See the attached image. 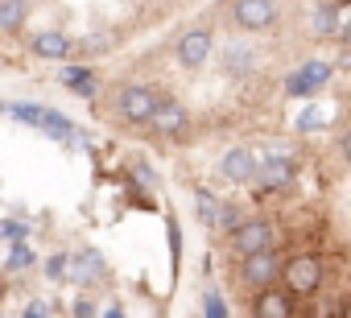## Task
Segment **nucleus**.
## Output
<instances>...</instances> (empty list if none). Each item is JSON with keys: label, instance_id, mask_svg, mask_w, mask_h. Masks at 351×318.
I'll return each instance as SVG.
<instances>
[{"label": "nucleus", "instance_id": "obj_1", "mask_svg": "<svg viewBox=\"0 0 351 318\" xmlns=\"http://www.w3.org/2000/svg\"><path fill=\"white\" fill-rule=\"evenodd\" d=\"M13 116H17L21 124L46 128L50 136H71V132H75V124H71L62 112H54V108H42V103H17V108H13Z\"/></svg>", "mask_w": 351, "mask_h": 318}, {"label": "nucleus", "instance_id": "obj_2", "mask_svg": "<svg viewBox=\"0 0 351 318\" xmlns=\"http://www.w3.org/2000/svg\"><path fill=\"white\" fill-rule=\"evenodd\" d=\"M116 108H120L124 120H132V124H149V116H153V108H157V95H153L149 87H120Z\"/></svg>", "mask_w": 351, "mask_h": 318}, {"label": "nucleus", "instance_id": "obj_3", "mask_svg": "<svg viewBox=\"0 0 351 318\" xmlns=\"http://www.w3.org/2000/svg\"><path fill=\"white\" fill-rule=\"evenodd\" d=\"M285 285L289 293H314L322 285V260L318 256H298L285 265Z\"/></svg>", "mask_w": 351, "mask_h": 318}, {"label": "nucleus", "instance_id": "obj_4", "mask_svg": "<svg viewBox=\"0 0 351 318\" xmlns=\"http://www.w3.org/2000/svg\"><path fill=\"white\" fill-rule=\"evenodd\" d=\"M330 75H335L330 62H306V66H298V71L285 79V95H310V91H318Z\"/></svg>", "mask_w": 351, "mask_h": 318}, {"label": "nucleus", "instance_id": "obj_5", "mask_svg": "<svg viewBox=\"0 0 351 318\" xmlns=\"http://www.w3.org/2000/svg\"><path fill=\"white\" fill-rule=\"evenodd\" d=\"M149 124H153V132H165V136H178V132H186L191 116H186V108H182L178 99H157V108H153Z\"/></svg>", "mask_w": 351, "mask_h": 318}, {"label": "nucleus", "instance_id": "obj_6", "mask_svg": "<svg viewBox=\"0 0 351 318\" xmlns=\"http://www.w3.org/2000/svg\"><path fill=\"white\" fill-rule=\"evenodd\" d=\"M232 244L244 252V256H256V252H269V244H273V228L265 223V219H252V223H240L236 232H232Z\"/></svg>", "mask_w": 351, "mask_h": 318}, {"label": "nucleus", "instance_id": "obj_7", "mask_svg": "<svg viewBox=\"0 0 351 318\" xmlns=\"http://www.w3.org/2000/svg\"><path fill=\"white\" fill-rule=\"evenodd\" d=\"M244 281L248 285H256V289H269L273 285V277L281 273V256L277 252H256V256H244Z\"/></svg>", "mask_w": 351, "mask_h": 318}, {"label": "nucleus", "instance_id": "obj_8", "mask_svg": "<svg viewBox=\"0 0 351 318\" xmlns=\"http://www.w3.org/2000/svg\"><path fill=\"white\" fill-rule=\"evenodd\" d=\"M219 170H223L232 182H252L256 170H261V149H232L223 162H219Z\"/></svg>", "mask_w": 351, "mask_h": 318}, {"label": "nucleus", "instance_id": "obj_9", "mask_svg": "<svg viewBox=\"0 0 351 318\" xmlns=\"http://www.w3.org/2000/svg\"><path fill=\"white\" fill-rule=\"evenodd\" d=\"M277 17L273 0H236V25L240 29H269Z\"/></svg>", "mask_w": 351, "mask_h": 318}, {"label": "nucleus", "instance_id": "obj_10", "mask_svg": "<svg viewBox=\"0 0 351 318\" xmlns=\"http://www.w3.org/2000/svg\"><path fill=\"white\" fill-rule=\"evenodd\" d=\"M211 54V29H191L182 42H178V62L182 66H203Z\"/></svg>", "mask_w": 351, "mask_h": 318}, {"label": "nucleus", "instance_id": "obj_11", "mask_svg": "<svg viewBox=\"0 0 351 318\" xmlns=\"http://www.w3.org/2000/svg\"><path fill=\"white\" fill-rule=\"evenodd\" d=\"M256 318H289V297L281 289H261L256 297Z\"/></svg>", "mask_w": 351, "mask_h": 318}, {"label": "nucleus", "instance_id": "obj_12", "mask_svg": "<svg viewBox=\"0 0 351 318\" xmlns=\"http://www.w3.org/2000/svg\"><path fill=\"white\" fill-rule=\"evenodd\" d=\"M34 54H38V58H66V54H71V42H66L62 34L46 29V34L34 38Z\"/></svg>", "mask_w": 351, "mask_h": 318}, {"label": "nucleus", "instance_id": "obj_13", "mask_svg": "<svg viewBox=\"0 0 351 318\" xmlns=\"http://www.w3.org/2000/svg\"><path fill=\"white\" fill-rule=\"evenodd\" d=\"M62 83H66L71 91H79L83 99L95 95V75H91L87 66H62Z\"/></svg>", "mask_w": 351, "mask_h": 318}, {"label": "nucleus", "instance_id": "obj_14", "mask_svg": "<svg viewBox=\"0 0 351 318\" xmlns=\"http://www.w3.org/2000/svg\"><path fill=\"white\" fill-rule=\"evenodd\" d=\"M25 17V0H0V29H17Z\"/></svg>", "mask_w": 351, "mask_h": 318}, {"label": "nucleus", "instance_id": "obj_15", "mask_svg": "<svg viewBox=\"0 0 351 318\" xmlns=\"http://www.w3.org/2000/svg\"><path fill=\"white\" fill-rule=\"evenodd\" d=\"M79 281H99L104 277V265H99V252H83L79 256V269H75Z\"/></svg>", "mask_w": 351, "mask_h": 318}, {"label": "nucleus", "instance_id": "obj_16", "mask_svg": "<svg viewBox=\"0 0 351 318\" xmlns=\"http://www.w3.org/2000/svg\"><path fill=\"white\" fill-rule=\"evenodd\" d=\"M203 318H232L228 314V297L219 289H207L203 293Z\"/></svg>", "mask_w": 351, "mask_h": 318}, {"label": "nucleus", "instance_id": "obj_17", "mask_svg": "<svg viewBox=\"0 0 351 318\" xmlns=\"http://www.w3.org/2000/svg\"><path fill=\"white\" fill-rule=\"evenodd\" d=\"M29 265H34V248H29V244H13V252H9V269L21 273V269H29Z\"/></svg>", "mask_w": 351, "mask_h": 318}, {"label": "nucleus", "instance_id": "obj_18", "mask_svg": "<svg viewBox=\"0 0 351 318\" xmlns=\"http://www.w3.org/2000/svg\"><path fill=\"white\" fill-rule=\"evenodd\" d=\"M314 34H335V9L330 5L314 9Z\"/></svg>", "mask_w": 351, "mask_h": 318}, {"label": "nucleus", "instance_id": "obj_19", "mask_svg": "<svg viewBox=\"0 0 351 318\" xmlns=\"http://www.w3.org/2000/svg\"><path fill=\"white\" fill-rule=\"evenodd\" d=\"M228 62H232V71L240 75V71H248V66H252V54H248L244 46H232V50H228Z\"/></svg>", "mask_w": 351, "mask_h": 318}, {"label": "nucleus", "instance_id": "obj_20", "mask_svg": "<svg viewBox=\"0 0 351 318\" xmlns=\"http://www.w3.org/2000/svg\"><path fill=\"white\" fill-rule=\"evenodd\" d=\"M215 195H207V191H199V215H203V223H215Z\"/></svg>", "mask_w": 351, "mask_h": 318}, {"label": "nucleus", "instance_id": "obj_21", "mask_svg": "<svg viewBox=\"0 0 351 318\" xmlns=\"http://www.w3.org/2000/svg\"><path fill=\"white\" fill-rule=\"evenodd\" d=\"M0 236H5V240H13V244H25V223H17V219L0 223Z\"/></svg>", "mask_w": 351, "mask_h": 318}, {"label": "nucleus", "instance_id": "obj_22", "mask_svg": "<svg viewBox=\"0 0 351 318\" xmlns=\"http://www.w3.org/2000/svg\"><path fill=\"white\" fill-rule=\"evenodd\" d=\"M46 277H50V281H62V277H66V256H62V252H54V256H50Z\"/></svg>", "mask_w": 351, "mask_h": 318}, {"label": "nucleus", "instance_id": "obj_23", "mask_svg": "<svg viewBox=\"0 0 351 318\" xmlns=\"http://www.w3.org/2000/svg\"><path fill=\"white\" fill-rule=\"evenodd\" d=\"M314 124H322V112H318V108H306V112L298 116V128L306 132V128H314Z\"/></svg>", "mask_w": 351, "mask_h": 318}, {"label": "nucleus", "instance_id": "obj_24", "mask_svg": "<svg viewBox=\"0 0 351 318\" xmlns=\"http://www.w3.org/2000/svg\"><path fill=\"white\" fill-rule=\"evenodd\" d=\"M75 318H91V302H75Z\"/></svg>", "mask_w": 351, "mask_h": 318}, {"label": "nucleus", "instance_id": "obj_25", "mask_svg": "<svg viewBox=\"0 0 351 318\" xmlns=\"http://www.w3.org/2000/svg\"><path fill=\"white\" fill-rule=\"evenodd\" d=\"M25 318H46V306H42V302H34V306L25 310Z\"/></svg>", "mask_w": 351, "mask_h": 318}, {"label": "nucleus", "instance_id": "obj_26", "mask_svg": "<svg viewBox=\"0 0 351 318\" xmlns=\"http://www.w3.org/2000/svg\"><path fill=\"white\" fill-rule=\"evenodd\" d=\"M104 318H124V310H120V306H112V310H108Z\"/></svg>", "mask_w": 351, "mask_h": 318}, {"label": "nucleus", "instance_id": "obj_27", "mask_svg": "<svg viewBox=\"0 0 351 318\" xmlns=\"http://www.w3.org/2000/svg\"><path fill=\"white\" fill-rule=\"evenodd\" d=\"M0 112H5V103H0Z\"/></svg>", "mask_w": 351, "mask_h": 318}]
</instances>
